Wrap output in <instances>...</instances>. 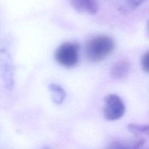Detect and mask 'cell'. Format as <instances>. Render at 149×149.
Instances as JSON below:
<instances>
[{
    "label": "cell",
    "instance_id": "2",
    "mask_svg": "<svg viewBox=\"0 0 149 149\" xmlns=\"http://www.w3.org/2000/svg\"><path fill=\"white\" fill-rule=\"evenodd\" d=\"M79 49V45L77 43L65 42L56 49L55 58L60 65L66 68H71L78 63Z\"/></svg>",
    "mask_w": 149,
    "mask_h": 149
},
{
    "label": "cell",
    "instance_id": "5",
    "mask_svg": "<svg viewBox=\"0 0 149 149\" xmlns=\"http://www.w3.org/2000/svg\"><path fill=\"white\" fill-rule=\"evenodd\" d=\"M73 8L77 12L89 15H95L98 11L97 0H71Z\"/></svg>",
    "mask_w": 149,
    "mask_h": 149
},
{
    "label": "cell",
    "instance_id": "10",
    "mask_svg": "<svg viewBox=\"0 0 149 149\" xmlns=\"http://www.w3.org/2000/svg\"><path fill=\"white\" fill-rule=\"evenodd\" d=\"M128 130L136 135H149L148 125H138V124H130L127 126Z\"/></svg>",
    "mask_w": 149,
    "mask_h": 149
},
{
    "label": "cell",
    "instance_id": "6",
    "mask_svg": "<svg viewBox=\"0 0 149 149\" xmlns=\"http://www.w3.org/2000/svg\"><path fill=\"white\" fill-rule=\"evenodd\" d=\"M130 71V63L126 60L116 62L111 70V76L114 79H122L129 74Z\"/></svg>",
    "mask_w": 149,
    "mask_h": 149
},
{
    "label": "cell",
    "instance_id": "12",
    "mask_svg": "<svg viewBox=\"0 0 149 149\" xmlns=\"http://www.w3.org/2000/svg\"><path fill=\"white\" fill-rule=\"evenodd\" d=\"M44 149H49V148H47V147H46V148H45Z\"/></svg>",
    "mask_w": 149,
    "mask_h": 149
},
{
    "label": "cell",
    "instance_id": "1",
    "mask_svg": "<svg viewBox=\"0 0 149 149\" xmlns=\"http://www.w3.org/2000/svg\"><path fill=\"white\" fill-rule=\"evenodd\" d=\"M114 47V40L111 36L99 35L86 43L84 53L86 58L91 62H100L113 52Z\"/></svg>",
    "mask_w": 149,
    "mask_h": 149
},
{
    "label": "cell",
    "instance_id": "11",
    "mask_svg": "<svg viewBox=\"0 0 149 149\" xmlns=\"http://www.w3.org/2000/svg\"><path fill=\"white\" fill-rule=\"evenodd\" d=\"M141 65L142 68L145 72L149 73V50L146 52L145 55L143 56L141 61Z\"/></svg>",
    "mask_w": 149,
    "mask_h": 149
},
{
    "label": "cell",
    "instance_id": "3",
    "mask_svg": "<svg viewBox=\"0 0 149 149\" xmlns=\"http://www.w3.org/2000/svg\"><path fill=\"white\" fill-rule=\"evenodd\" d=\"M103 116L108 121H116L122 118L126 111L125 103L119 95L110 94L105 97Z\"/></svg>",
    "mask_w": 149,
    "mask_h": 149
},
{
    "label": "cell",
    "instance_id": "4",
    "mask_svg": "<svg viewBox=\"0 0 149 149\" xmlns=\"http://www.w3.org/2000/svg\"><path fill=\"white\" fill-rule=\"evenodd\" d=\"M0 79L4 87L12 90L15 85L14 66L10 54L5 49H0Z\"/></svg>",
    "mask_w": 149,
    "mask_h": 149
},
{
    "label": "cell",
    "instance_id": "8",
    "mask_svg": "<svg viewBox=\"0 0 149 149\" xmlns=\"http://www.w3.org/2000/svg\"><path fill=\"white\" fill-rule=\"evenodd\" d=\"M145 143V140L139 139L131 142L115 141L111 143L106 149H141Z\"/></svg>",
    "mask_w": 149,
    "mask_h": 149
},
{
    "label": "cell",
    "instance_id": "9",
    "mask_svg": "<svg viewBox=\"0 0 149 149\" xmlns=\"http://www.w3.org/2000/svg\"><path fill=\"white\" fill-rule=\"evenodd\" d=\"M49 90L52 95V101L57 105H60L64 101L66 96L65 90L61 86L57 84H51L49 86Z\"/></svg>",
    "mask_w": 149,
    "mask_h": 149
},
{
    "label": "cell",
    "instance_id": "7",
    "mask_svg": "<svg viewBox=\"0 0 149 149\" xmlns=\"http://www.w3.org/2000/svg\"><path fill=\"white\" fill-rule=\"evenodd\" d=\"M146 0H113L116 8L122 13H130L141 5Z\"/></svg>",
    "mask_w": 149,
    "mask_h": 149
}]
</instances>
